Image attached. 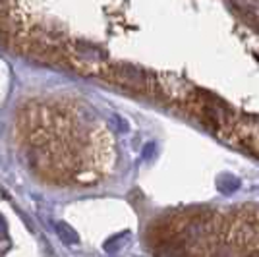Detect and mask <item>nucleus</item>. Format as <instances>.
<instances>
[{
    "instance_id": "obj_5",
    "label": "nucleus",
    "mask_w": 259,
    "mask_h": 257,
    "mask_svg": "<svg viewBox=\"0 0 259 257\" xmlns=\"http://www.w3.org/2000/svg\"><path fill=\"white\" fill-rule=\"evenodd\" d=\"M153 151H155V143H147V147H145V151H143V157H145V159H149Z\"/></svg>"
},
{
    "instance_id": "obj_4",
    "label": "nucleus",
    "mask_w": 259,
    "mask_h": 257,
    "mask_svg": "<svg viewBox=\"0 0 259 257\" xmlns=\"http://www.w3.org/2000/svg\"><path fill=\"white\" fill-rule=\"evenodd\" d=\"M240 182H238L236 178H232V176H228V174H223L219 180H217V188L221 190L223 193H232L236 190Z\"/></svg>"
},
{
    "instance_id": "obj_7",
    "label": "nucleus",
    "mask_w": 259,
    "mask_h": 257,
    "mask_svg": "<svg viewBox=\"0 0 259 257\" xmlns=\"http://www.w3.org/2000/svg\"><path fill=\"white\" fill-rule=\"evenodd\" d=\"M246 257H259V251H255V253H249V255H246Z\"/></svg>"
},
{
    "instance_id": "obj_2",
    "label": "nucleus",
    "mask_w": 259,
    "mask_h": 257,
    "mask_svg": "<svg viewBox=\"0 0 259 257\" xmlns=\"http://www.w3.org/2000/svg\"><path fill=\"white\" fill-rule=\"evenodd\" d=\"M72 51H74V54L77 56V60H81V62L93 64V62L105 60V53H103L99 47L87 43V41H77V43L72 47Z\"/></svg>"
},
{
    "instance_id": "obj_6",
    "label": "nucleus",
    "mask_w": 259,
    "mask_h": 257,
    "mask_svg": "<svg viewBox=\"0 0 259 257\" xmlns=\"http://www.w3.org/2000/svg\"><path fill=\"white\" fill-rule=\"evenodd\" d=\"M2 228H4V219L0 217V230H2Z\"/></svg>"
},
{
    "instance_id": "obj_3",
    "label": "nucleus",
    "mask_w": 259,
    "mask_h": 257,
    "mask_svg": "<svg viewBox=\"0 0 259 257\" xmlns=\"http://www.w3.org/2000/svg\"><path fill=\"white\" fill-rule=\"evenodd\" d=\"M54 232H56V236H58L64 244H68V246H76V244H79V234H77L76 230L68 225V223H64V221L54 223Z\"/></svg>"
},
{
    "instance_id": "obj_1",
    "label": "nucleus",
    "mask_w": 259,
    "mask_h": 257,
    "mask_svg": "<svg viewBox=\"0 0 259 257\" xmlns=\"http://www.w3.org/2000/svg\"><path fill=\"white\" fill-rule=\"evenodd\" d=\"M107 77L116 81L120 85L138 89V91H151L155 89L157 81L149 72L134 64H114L107 70Z\"/></svg>"
}]
</instances>
